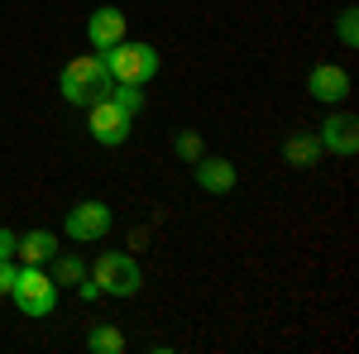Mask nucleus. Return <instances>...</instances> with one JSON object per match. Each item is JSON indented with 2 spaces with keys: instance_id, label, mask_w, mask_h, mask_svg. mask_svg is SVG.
Listing matches in <instances>:
<instances>
[{
  "instance_id": "nucleus-3",
  "label": "nucleus",
  "mask_w": 359,
  "mask_h": 354,
  "mask_svg": "<svg viewBox=\"0 0 359 354\" xmlns=\"http://www.w3.org/2000/svg\"><path fill=\"white\" fill-rule=\"evenodd\" d=\"M106 72H111V82H125V86H144L154 82V72H158V48L154 43H130V39H120L115 48H106Z\"/></svg>"
},
{
  "instance_id": "nucleus-6",
  "label": "nucleus",
  "mask_w": 359,
  "mask_h": 354,
  "mask_svg": "<svg viewBox=\"0 0 359 354\" xmlns=\"http://www.w3.org/2000/svg\"><path fill=\"white\" fill-rule=\"evenodd\" d=\"M111 225H115V216H111L106 201H77L67 211V220H62V235L77 240V245H91V240H106Z\"/></svg>"
},
{
  "instance_id": "nucleus-14",
  "label": "nucleus",
  "mask_w": 359,
  "mask_h": 354,
  "mask_svg": "<svg viewBox=\"0 0 359 354\" xmlns=\"http://www.w3.org/2000/svg\"><path fill=\"white\" fill-rule=\"evenodd\" d=\"M82 278H86V264L77 259V254H62V249H57L53 254V282L67 287V282H82Z\"/></svg>"
},
{
  "instance_id": "nucleus-10",
  "label": "nucleus",
  "mask_w": 359,
  "mask_h": 354,
  "mask_svg": "<svg viewBox=\"0 0 359 354\" xmlns=\"http://www.w3.org/2000/svg\"><path fill=\"white\" fill-rule=\"evenodd\" d=\"M192 172H196V187H201V191H230V187H235V177H240L230 158H206V154L192 163Z\"/></svg>"
},
{
  "instance_id": "nucleus-16",
  "label": "nucleus",
  "mask_w": 359,
  "mask_h": 354,
  "mask_svg": "<svg viewBox=\"0 0 359 354\" xmlns=\"http://www.w3.org/2000/svg\"><path fill=\"white\" fill-rule=\"evenodd\" d=\"M172 149H177V158L196 163V158H201V135H192V130H187V135H177V139H172Z\"/></svg>"
},
{
  "instance_id": "nucleus-9",
  "label": "nucleus",
  "mask_w": 359,
  "mask_h": 354,
  "mask_svg": "<svg viewBox=\"0 0 359 354\" xmlns=\"http://www.w3.org/2000/svg\"><path fill=\"white\" fill-rule=\"evenodd\" d=\"M306 91H311L321 106H340V101L350 96V72L335 67V62H321V67L306 72Z\"/></svg>"
},
{
  "instance_id": "nucleus-2",
  "label": "nucleus",
  "mask_w": 359,
  "mask_h": 354,
  "mask_svg": "<svg viewBox=\"0 0 359 354\" xmlns=\"http://www.w3.org/2000/svg\"><path fill=\"white\" fill-rule=\"evenodd\" d=\"M10 301L25 311L29 321H43V316H53V306H57V282L39 264H20L15 282H10Z\"/></svg>"
},
{
  "instance_id": "nucleus-5",
  "label": "nucleus",
  "mask_w": 359,
  "mask_h": 354,
  "mask_svg": "<svg viewBox=\"0 0 359 354\" xmlns=\"http://www.w3.org/2000/svg\"><path fill=\"white\" fill-rule=\"evenodd\" d=\"M130 125H135V115H125L111 96H101V101H91V106H86V130H91L96 144H106V149L125 144V139H130Z\"/></svg>"
},
{
  "instance_id": "nucleus-13",
  "label": "nucleus",
  "mask_w": 359,
  "mask_h": 354,
  "mask_svg": "<svg viewBox=\"0 0 359 354\" xmlns=\"http://www.w3.org/2000/svg\"><path fill=\"white\" fill-rule=\"evenodd\" d=\"M86 350L91 354H125V335L115 326H96L91 335H86Z\"/></svg>"
},
{
  "instance_id": "nucleus-18",
  "label": "nucleus",
  "mask_w": 359,
  "mask_h": 354,
  "mask_svg": "<svg viewBox=\"0 0 359 354\" xmlns=\"http://www.w3.org/2000/svg\"><path fill=\"white\" fill-rule=\"evenodd\" d=\"M15 259H0V297H10V282H15Z\"/></svg>"
},
{
  "instance_id": "nucleus-8",
  "label": "nucleus",
  "mask_w": 359,
  "mask_h": 354,
  "mask_svg": "<svg viewBox=\"0 0 359 354\" xmlns=\"http://www.w3.org/2000/svg\"><path fill=\"white\" fill-rule=\"evenodd\" d=\"M316 139H321V154L355 158V154H359V125H355V115H326Z\"/></svg>"
},
{
  "instance_id": "nucleus-1",
  "label": "nucleus",
  "mask_w": 359,
  "mask_h": 354,
  "mask_svg": "<svg viewBox=\"0 0 359 354\" xmlns=\"http://www.w3.org/2000/svg\"><path fill=\"white\" fill-rule=\"evenodd\" d=\"M62 101L67 106H91V101H101L106 91H111V72H106V57L101 53H82L72 57L67 67H62Z\"/></svg>"
},
{
  "instance_id": "nucleus-4",
  "label": "nucleus",
  "mask_w": 359,
  "mask_h": 354,
  "mask_svg": "<svg viewBox=\"0 0 359 354\" xmlns=\"http://www.w3.org/2000/svg\"><path fill=\"white\" fill-rule=\"evenodd\" d=\"M91 282L101 287V292H111V297H135L139 292V264L130 254H120V249H106L96 264H91Z\"/></svg>"
},
{
  "instance_id": "nucleus-19",
  "label": "nucleus",
  "mask_w": 359,
  "mask_h": 354,
  "mask_svg": "<svg viewBox=\"0 0 359 354\" xmlns=\"http://www.w3.org/2000/svg\"><path fill=\"white\" fill-rule=\"evenodd\" d=\"M15 240H20L15 230H0V259H15Z\"/></svg>"
},
{
  "instance_id": "nucleus-15",
  "label": "nucleus",
  "mask_w": 359,
  "mask_h": 354,
  "mask_svg": "<svg viewBox=\"0 0 359 354\" xmlns=\"http://www.w3.org/2000/svg\"><path fill=\"white\" fill-rule=\"evenodd\" d=\"M106 96H111V101H115L120 110H125V115H139V110H144V91H139V86L111 82V91H106Z\"/></svg>"
},
{
  "instance_id": "nucleus-17",
  "label": "nucleus",
  "mask_w": 359,
  "mask_h": 354,
  "mask_svg": "<svg viewBox=\"0 0 359 354\" xmlns=\"http://www.w3.org/2000/svg\"><path fill=\"white\" fill-rule=\"evenodd\" d=\"M340 43H345V48L359 43V10H345V15H340Z\"/></svg>"
},
{
  "instance_id": "nucleus-12",
  "label": "nucleus",
  "mask_w": 359,
  "mask_h": 354,
  "mask_svg": "<svg viewBox=\"0 0 359 354\" xmlns=\"http://www.w3.org/2000/svg\"><path fill=\"white\" fill-rule=\"evenodd\" d=\"M283 158L292 168H316L321 163V139L316 135H292L287 144H283Z\"/></svg>"
},
{
  "instance_id": "nucleus-11",
  "label": "nucleus",
  "mask_w": 359,
  "mask_h": 354,
  "mask_svg": "<svg viewBox=\"0 0 359 354\" xmlns=\"http://www.w3.org/2000/svg\"><path fill=\"white\" fill-rule=\"evenodd\" d=\"M57 245H62V240H57L53 230H29V235L15 240V259H20V264H48L57 254Z\"/></svg>"
},
{
  "instance_id": "nucleus-7",
  "label": "nucleus",
  "mask_w": 359,
  "mask_h": 354,
  "mask_svg": "<svg viewBox=\"0 0 359 354\" xmlns=\"http://www.w3.org/2000/svg\"><path fill=\"white\" fill-rule=\"evenodd\" d=\"M125 29H130L125 10L101 5V10H91V20H86V43H91L96 53H106V48H115V43L125 39Z\"/></svg>"
}]
</instances>
